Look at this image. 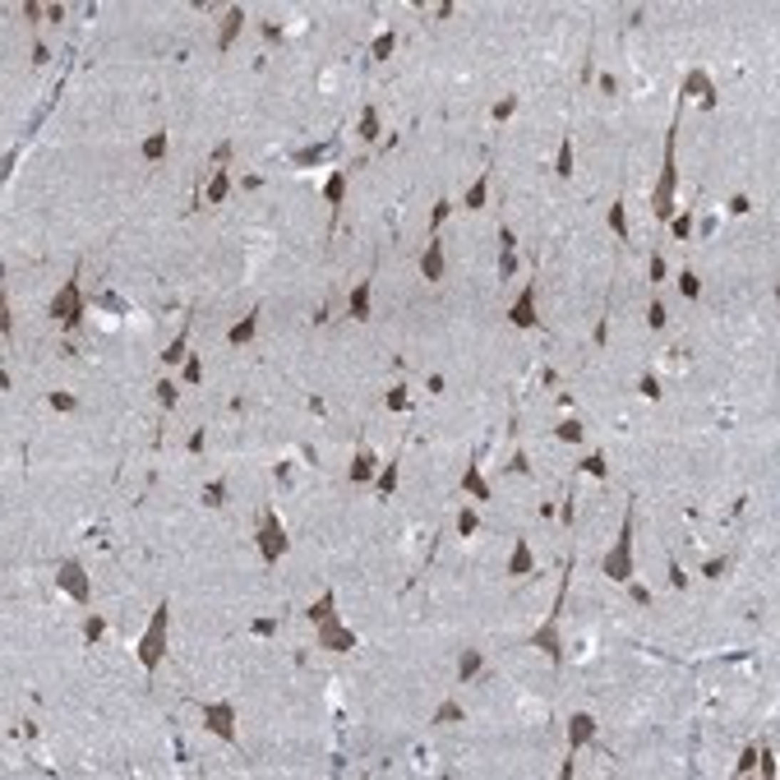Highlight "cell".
Listing matches in <instances>:
<instances>
[{"instance_id":"53","label":"cell","mask_w":780,"mask_h":780,"mask_svg":"<svg viewBox=\"0 0 780 780\" xmlns=\"http://www.w3.org/2000/svg\"><path fill=\"white\" fill-rule=\"evenodd\" d=\"M729 212H734V217H748V212H753V199H748V194H734V199H729Z\"/></svg>"},{"instance_id":"7","label":"cell","mask_w":780,"mask_h":780,"mask_svg":"<svg viewBox=\"0 0 780 780\" xmlns=\"http://www.w3.org/2000/svg\"><path fill=\"white\" fill-rule=\"evenodd\" d=\"M56 587H61L74 605H88V600H93V587H88V573H83L79 559H65L61 568H56Z\"/></svg>"},{"instance_id":"22","label":"cell","mask_w":780,"mask_h":780,"mask_svg":"<svg viewBox=\"0 0 780 780\" xmlns=\"http://www.w3.org/2000/svg\"><path fill=\"white\" fill-rule=\"evenodd\" d=\"M356 134H360L365 143H379V134H384V116H379V106H374V102H369L365 111H360V130H356Z\"/></svg>"},{"instance_id":"10","label":"cell","mask_w":780,"mask_h":780,"mask_svg":"<svg viewBox=\"0 0 780 780\" xmlns=\"http://www.w3.org/2000/svg\"><path fill=\"white\" fill-rule=\"evenodd\" d=\"M679 97H684V102H688V97H697V102L711 111L720 93H716V83L707 79V70H688V74H684V83H679Z\"/></svg>"},{"instance_id":"8","label":"cell","mask_w":780,"mask_h":780,"mask_svg":"<svg viewBox=\"0 0 780 780\" xmlns=\"http://www.w3.org/2000/svg\"><path fill=\"white\" fill-rule=\"evenodd\" d=\"M203 725L222 744H236V702H203Z\"/></svg>"},{"instance_id":"19","label":"cell","mask_w":780,"mask_h":780,"mask_svg":"<svg viewBox=\"0 0 780 780\" xmlns=\"http://www.w3.org/2000/svg\"><path fill=\"white\" fill-rule=\"evenodd\" d=\"M485 669V651H476V647H466L462 656H457V684H471L476 674Z\"/></svg>"},{"instance_id":"5","label":"cell","mask_w":780,"mask_h":780,"mask_svg":"<svg viewBox=\"0 0 780 780\" xmlns=\"http://www.w3.org/2000/svg\"><path fill=\"white\" fill-rule=\"evenodd\" d=\"M255 540H259V559L268 563H282V554L291 550V540H287V526H282V518H277V508H263V518H259V531H255Z\"/></svg>"},{"instance_id":"12","label":"cell","mask_w":780,"mask_h":780,"mask_svg":"<svg viewBox=\"0 0 780 780\" xmlns=\"http://www.w3.org/2000/svg\"><path fill=\"white\" fill-rule=\"evenodd\" d=\"M596 716H587V711H573L568 716V753L578 757V748H587V744H596Z\"/></svg>"},{"instance_id":"27","label":"cell","mask_w":780,"mask_h":780,"mask_svg":"<svg viewBox=\"0 0 780 780\" xmlns=\"http://www.w3.org/2000/svg\"><path fill=\"white\" fill-rule=\"evenodd\" d=\"M485 199H490V175L481 171V175H476V185H471V190H466L462 208H466V212H476V208H485Z\"/></svg>"},{"instance_id":"18","label":"cell","mask_w":780,"mask_h":780,"mask_svg":"<svg viewBox=\"0 0 780 780\" xmlns=\"http://www.w3.org/2000/svg\"><path fill=\"white\" fill-rule=\"evenodd\" d=\"M573 171H578V153H573V134H563L559 153H554V175H559V180H573Z\"/></svg>"},{"instance_id":"11","label":"cell","mask_w":780,"mask_h":780,"mask_svg":"<svg viewBox=\"0 0 780 780\" xmlns=\"http://www.w3.org/2000/svg\"><path fill=\"white\" fill-rule=\"evenodd\" d=\"M319 647H324V651H337V656H347V651L360 647V637L333 619V623H319Z\"/></svg>"},{"instance_id":"26","label":"cell","mask_w":780,"mask_h":780,"mask_svg":"<svg viewBox=\"0 0 780 780\" xmlns=\"http://www.w3.org/2000/svg\"><path fill=\"white\" fill-rule=\"evenodd\" d=\"M342 199H347V171H333L324 180V203L328 208H342Z\"/></svg>"},{"instance_id":"20","label":"cell","mask_w":780,"mask_h":780,"mask_svg":"<svg viewBox=\"0 0 780 780\" xmlns=\"http://www.w3.org/2000/svg\"><path fill=\"white\" fill-rule=\"evenodd\" d=\"M255 333H259V309H250L245 319H236V324L227 328V342H231V347H245Z\"/></svg>"},{"instance_id":"40","label":"cell","mask_w":780,"mask_h":780,"mask_svg":"<svg viewBox=\"0 0 780 780\" xmlns=\"http://www.w3.org/2000/svg\"><path fill=\"white\" fill-rule=\"evenodd\" d=\"M518 97H503V102H494V111H490V120L494 125H503V120H513V116H518Z\"/></svg>"},{"instance_id":"52","label":"cell","mask_w":780,"mask_h":780,"mask_svg":"<svg viewBox=\"0 0 780 780\" xmlns=\"http://www.w3.org/2000/svg\"><path fill=\"white\" fill-rule=\"evenodd\" d=\"M729 573V559H707L702 563V578H725Z\"/></svg>"},{"instance_id":"44","label":"cell","mask_w":780,"mask_h":780,"mask_svg":"<svg viewBox=\"0 0 780 780\" xmlns=\"http://www.w3.org/2000/svg\"><path fill=\"white\" fill-rule=\"evenodd\" d=\"M453 208H457V203H453V199H438V203H434V212H430V236H434V231H438V227H443V222H448V217H453Z\"/></svg>"},{"instance_id":"62","label":"cell","mask_w":780,"mask_h":780,"mask_svg":"<svg viewBox=\"0 0 780 780\" xmlns=\"http://www.w3.org/2000/svg\"><path fill=\"white\" fill-rule=\"evenodd\" d=\"M600 93L614 97V93H619V79H614V74H600Z\"/></svg>"},{"instance_id":"17","label":"cell","mask_w":780,"mask_h":780,"mask_svg":"<svg viewBox=\"0 0 780 780\" xmlns=\"http://www.w3.org/2000/svg\"><path fill=\"white\" fill-rule=\"evenodd\" d=\"M305 619H309V623H314V628H319V623H333V619H337V591H333V587H328V591H324V596H319V600H314V605H309V610H305Z\"/></svg>"},{"instance_id":"55","label":"cell","mask_w":780,"mask_h":780,"mask_svg":"<svg viewBox=\"0 0 780 780\" xmlns=\"http://www.w3.org/2000/svg\"><path fill=\"white\" fill-rule=\"evenodd\" d=\"M518 272V255H499V282H508Z\"/></svg>"},{"instance_id":"48","label":"cell","mask_w":780,"mask_h":780,"mask_svg":"<svg viewBox=\"0 0 780 780\" xmlns=\"http://www.w3.org/2000/svg\"><path fill=\"white\" fill-rule=\"evenodd\" d=\"M647 324H651V328H656V333H660V328H665V324H669V314H665V305H660V300H656V296H651V305H647Z\"/></svg>"},{"instance_id":"15","label":"cell","mask_w":780,"mask_h":780,"mask_svg":"<svg viewBox=\"0 0 780 780\" xmlns=\"http://www.w3.org/2000/svg\"><path fill=\"white\" fill-rule=\"evenodd\" d=\"M443 268H448V263H443V245L430 236V245L421 250V277L425 282H443Z\"/></svg>"},{"instance_id":"25","label":"cell","mask_w":780,"mask_h":780,"mask_svg":"<svg viewBox=\"0 0 780 780\" xmlns=\"http://www.w3.org/2000/svg\"><path fill=\"white\" fill-rule=\"evenodd\" d=\"M462 490L471 494L476 503H485V499H490V481L481 476V466H466V471H462Z\"/></svg>"},{"instance_id":"59","label":"cell","mask_w":780,"mask_h":780,"mask_svg":"<svg viewBox=\"0 0 780 780\" xmlns=\"http://www.w3.org/2000/svg\"><path fill=\"white\" fill-rule=\"evenodd\" d=\"M263 37H268V42H282V24H272V19H263Z\"/></svg>"},{"instance_id":"63","label":"cell","mask_w":780,"mask_h":780,"mask_svg":"<svg viewBox=\"0 0 780 780\" xmlns=\"http://www.w3.org/2000/svg\"><path fill=\"white\" fill-rule=\"evenodd\" d=\"M272 476H277V485H287V481H291V466L277 462V466H272Z\"/></svg>"},{"instance_id":"2","label":"cell","mask_w":780,"mask_h":780,"mask_svg":"<svg viewBox=\"0 0 780 780\" xmlns=\"http://www.w3.org/2000/svg\"><path fill=\"white\" fill-rule=\"evenodd\" d=\"M167 651H171V600H158L148 628L139 632V642H134V656H139V665L148 669V674H158Z\"/></svg>"},{"instance_id":"45","label":"cell","mask_w":780,"mask_h":780,"mask_svg":"<svg viewBox=\"0 0 780 780\" xmlns=\"http://www.w3.org/2000/svg\"><path fill=\"white\" fill-rule=\"evenodd\" d=\"M476 526H481V513H476V508L457 513V535H462V540H466V535H476Z\"/></svg>"},{"instance_id":"54","label":"cell","mask_w":780,"mask_h":780,"mask_svg":"<svg viewBox=\"0 0 780 780\" xmlns=\"http://www.w3.org/2000/svg\"><path fill=\"white\" fill-rule=\"evenodd\" d=\"M518 250V236H513V227H499V255H513Z\"/></svg>"},{"instance_id":"36","label":"cell","mask_w":780,"mask_h":780,"mask_svg":"<svg viewBox=\"0 0 780 780\" xmlns=\"http://www.w3.org/2000/svg\"><path fill=\"white\" fill-rule=\"evenodd\" d=\"M231 194V175L227 171H212V180H208V203H222Z\"/></svg>"},{"instance_id":"21","label":"cell","mask_w":780,"mask_h":780,"mask_svg":"<svg viewBox=\"0 0 780 780\" xmlns=\"http://www.w3.org/2000/svg\"><path fill=\"white\" fill-rule=\"evenodd\" d=\"M535 559H531V545L526 540H513V559H508V578H531Z\"/></svg>"},{"instance_id":"41","label":"cell","mask_w":780,"mask_h":780,"mask_svg":"<svg viewBox=\"0 0 780 780\" xmlns=\"http://www.w3.org/2000/svg\"><path fill=\"white\" fill-rule=\"evenodd\" d=\"M102 632H106V619H102V614H88V619H83V642L93 647V642H102Z\"/></svg>"},{"instance_id":"37","label":"cell","mask_w":780,"mask_h":780,"mask_svg":"<svg viewBox=\"0 0 780 780\" xmlns=\"http://www.w3.org/2000/svg\"><path fill=\"white\" fill-rule=\"evenodd\" d=\"M669 236H674V240L693 236V212H674V217H669Z\"/></svg>"},{"instance_id":"42","label":"cell","mask_w":780,"mask_h":780,"mask_svg":"<svg viewBox=\"0 0 780 780\" xmlns=\"http://www.w3.org/2000/svg\"><path fill=\"white\" fill-rule=\"evenodd\" d=\"M158 402H162V411H171V406L180 402V388H175L171 379H158Z\"/></svg>"},{"instance_id":"16","label":"cell","mask_w":780,"mask_h":780,"mask_svg":"<svg viewBox=\"0 0 780 780\" xmlns=\"http://www.w3.org/2000/svg\"><path fill=\"white\" fill-rule=\"evenodd\" d=\"M333 153H337V139H324V143H309V148H296L291 162H296V167H319V162L333 158Z\"/></svg>"},{"instance_id":"31","label":"cell","mask_w":780,"mask_h":780,"mask_svg":"<svg viewBox=\"0 0 780 780\" xmlns=\"http://www.w3.org/2000/svg\"><path fill=\"white\" fill-rule=\"evenodd\" d=\"M674 287H679V296H684V300H697V296H702V277H697L693 268H684V272H679V282H674Z\"/></svg>"},{"instance_id":"30","label":"cell","mask_w":780,"mask_h":780,"mask_svg":"<svg viewBox=\"0 0 780 780\" xmlns=\"http://www.w3.org/2000/svg\"><path fill=\"white\" fill-rule=\"evenodd\" d=\"M457 720H466V711H462V702H453V697H448L443 707H438L434 716H430V725H457Z\"/></svg>"},{"instance_id":"57","label":"cell","mask_w":780,"mask_h":780,"mask_svg":"<svg viewBox=\"0 0 780 780\" xmlns=\"http://www.w3.org/2000/svg\"><path fill=\"white\" fill-rule=\"evenodd\" d=\"M647 272H651V282H660V277H665V259H660V255H651V263H647Z\"/></svg>"},{"instance_id":"14","label":"cell","mask_w":780,"mask_h":780,"mask_svg":"<svg viewBox=\"0 0 780 780\" xmlns=\"http://www.w3.org/2000/svg\"><path fill=\"white\" fill-rule=\"evenodd\" d=\"M347 476H351V485H369V481H374V476H379V457L369 453V448H360V453L351 457Z\"/></svg>"},{"instance_id":"9","label":"cell","mask_w":780,"mask_h":780,"mask_svg":"<svg viewBox=\"0 0 780 780\" xmlns=\"http://www.w3.org/2000/svg\"><path fill=\"white\" fill-rule=\"evenodd\" d=\"M508 324L513 328H535L540 324V314H535V282H526L518 291V300L508 305Z\"/></svg>"},{"instance_id":"50","label":"cell","mask_w":780,"mask_h":780,"mask_svg":"<svg viewBox=\"0 0 780 780\" xmlns=\"http://www.w3.org/2000/svg\"><path fill=\"white\" fill-rule=\"evenodd\" d=\"M669 587H674V591H688V573H684V563H679L674 554H669Z\"/></svg>"},{"instance_id":"47","label":"cell","mask_w":780,"mask_h":780,"mask_svg":"<svg viewBox=\"0 0 780 780\" xmlns=\"http://www.w3.org/2000/svg\"><path fill=\"white\" fill-rule=\"evenodd\" d=\"M637 393H642V397H647V402H660V379H656V374H651V369H647V374H642V379H637Z\"/></svg>"},{"instance_id":"51","label":"cell","mask_w":780,"mask_h":780,"mask_svg":"<svg viewBox=\"0 0 780 780\" xmlns=\"http://www.w3.org/2000/svg\"><path fill=\"white\" fill-rule=\"evenodd\" d=\"M185 384H203V360L199 356H185Z\"/></svg>"},{"instance_id":"34","label":"cell","mask_w":780,"mask_h":780,"mask_svg":"<svg viewBox=\"0 0 780 780\" xmlns=\"http://www.w3.org/2000/svg\"><path fill=\"white\" fill-rule=\"evenodd\" d=\"M374 490H379V499H388V494L397 490V462H393V466H379V476H374Z\"/></svg>"},{"instance_id":"49","label":"cell","mask_w":780,"mask_h":780,"mask_svg":"<svg viewBox=\"0 0 780 780\" xmlns=\"http://www.w3.org/2000/svg\"><path fill=\"white\" fill-rule=\"evenodd\" d=\"M734 771L739 776H748V771H757V744H748L744 753H739V762H734Z\"/></svg>"},{"instance_id":"58","label":"cell","mask_w":780,"mask_h":780,"mask_svg":"<svg viewBox=\"0 0 780 780\" xmlns=\"http://www.w3.org/2000/svg\"><path fill=\"white\" fill-rule=\"evenodd\" d=\"M272 632H277V619H259L255 623V637H272Z\"/></svg>"},{"instance_id":"39","label":"cell","mask_w":780,"mask_h":780,"mask_svg":"<svg viewBox=\"0 0 780 780\" xmlns=\"http://www.w3.org/2000/svg\"><path fill=\"white\" fill-rule=\"evenodd\" d=\"M203 503H208V508H222V503H227V481H208V485H203Z\"/></svg>"},{"instance_id":"6","label":"cell","mask_w":780,"mask_h":780,"mask_svg":"<svg viewBox=\"0 0 780 780\" xmlns=\"http://www.w3.org/2000/svg\"><path fill=\"white\" fill-rule=\"evenodd\" d=\"M51 319L65 328V333H74V328L83 324V287H79V272H74L70 282H61V291L51 296Z\"/></svg>"},{"instance_id":"32","label":"cell","mask_w":780,"mask_h":780,"mask_svg":"<svg viewBox=\"0 0 780 780\" xmlns=\"http://www.w3.org/2000/svg\"><path fill=\"white\" fill-rule=\"evenodd\" d=\"M559 443H582V434H587V425L578 421V416H568V421H559Z\"/></svg>"},{"instance_id":"61","label":"cell","mask_w":780,"mask_h":780,"mask_svg":"<svg viewBox=\"0 0 780 780\" xmlns=\"http://www.w3.org/2000/svg\"><path fill=\"white\" fill-rule=\"evenodd\" d=\"M46 61H51V51H46V42H37L33 46V65H46Z\"/></svg>"},{"instance_id":"13","label":"cell","mask_w":780,"mask_h":780,"mask_svg":"<svg viewBox=\"0 0 780 780\" xmlns=\"http://www.w3.org/2000/svg\"><path fill=\"white\" fill-rule=\"evenodd\" d=\"M240 28H245V9H240V5H231L227 14H222V33H217V51H231V46H236Z\"/></svg>"},{"instance_id":"3","label":"cell","mask_w":780,"mask_h":780,"mask_svg":"<svg viewBox=\"0 0 780 780\" xmlns=\"http://www.w3.org/2000/svg\"><path fill=\"white\" fill-rule=\"evenodd\" d=\"M600 573H605L610 582H632V573H637V563H632V503L623 508V522H619V535H614L605 563H600Z\"/></svg>"},{"instance_id":"24","label":"cell","mask_w":780,"mask_h":780,"mask_svg":"<svg viewBox=\"0 0 780 780\" xmlns=\"http://www.w3.org/2000/svg\"><path fill=\"white\" fill-rule=\"evenodd\" d=\"M185 347H190V319H185L180 333L171 337V347L162 351V365H167V369H171V365H185Z\"/></svg>"},{"instance_id":"35","label":"cell","mask_w":780,"mask_h":780,"mask_svg":"<svg viewBox=\"0 0 780 780\" xmlns=\"http://www.w3.org/2000/svg\"><path fill=\"white\" fill-rule=\"evenodd\" d=\"M578 471H587V476H596V481H605L610 476V466H605V453H587L578 462Z\"/></svg>"},{"instance_id":"28","label":"cell","mask_w":780,"mask_h":780,"mask_svg":"<svg viewBox=\"0 0 780 780\" xmlns=\"http://www.w3.org/2000/svg\"><path fill=\"white\" fill-rule=\"evenodd\" d=\"M167 148H171V134H167V130H158V134H148V139H143V148H139V153H143L148 162H162V158H167Z\"/></svg>"},{"instance_id":"23","label":"cell","mask_w":780,"mask_h":780,"mask_svg":"<svg viewBox=\"0 0 780 780\" xmlns=\"http://www.w3.org/2000/svg\"><path fill=\"white\" fill-rule=\"evenodd\" d=\"M369 291H374V282H356V291L347 296V314L351 319H369Z\"/></svg>"},{"instance_id":"4","label":"cell","mask_w":780,"mask_h":780,"mask_svg":"<svg viewBox=\"0 0 780 780\" xmlns=\"http://www.w3.org/2000/svg\"><path fill=\"white\" fill-rule=\"evenodd\" d=\"M563 600H568V578L559 582V596H554V610L545 614V623L540 628L531 632V647L535 651H545V656H550V665H563V642H559V619H563Z\"/></svg>"},{"instance_id":"29","label":"cell","mask_w":780,"mask_h":780,"mask_svg":"<svg viewBox=\"0 0 780 780\" xmlns=\"http://www.w3.org/2000/svg\"><path fill=\"white\" fill-rule=\"evenodd\" d=\"M605 222H610V231H614L619 240H628V236H632V231H628V212H623V199H614L610 208H605Z\"/></svg>"},{"instance_id":"38","label":"cell","mask_w":780,"mask_h":780,"mask_svg":"<svg viewBox=\"0 0 780 780\" xmlns=\"http://www.w3.org/2000/svg\"><path fill=\"white\" fill-rule=\"evenodd\" d=\"M46 406H51V411H79V397L56 388V393H46Z\"/></svg>"},{"instance_id":"33","label":"cell","mask_w":780,"mask_h":780,"mask_svg":"<svg viewBox=\"0 0 780 780\" xmlns=\"http://www.w3.org/2000/svg\"><path fill=\"white\" fill-rule=\"evenodd\" d=\"M397 51V33L393 28H388V33H379L374 37V46H369V56H374V61H388V56Z\"/></svg>"},{"instance_id":"46","label":"cell","mask_w":780,"mask_h":780,"mask_svg":"<svg viewBox=\"0 0 780 780\" xmlns=\"http://www.w3.org/2000/svg\"><path fill=\"white\" fill-rule=\"evenodd\" d=\"M384 402H388V411H406V406H411V397H406L402 384H393V388L384 393Z\"/></svg>"},{"instance_id":"1","label":"cell","mask_w":780,"mask_h":780,"mask_svg":"<svg viewBox=\"0 0 780 780\" xmlns=\"http://www.w3.org/2000/svg\"><path fill=\"white\" fill-rule=\"evenodd\" d=\"M674 194H679V116L669 120V134H665V162H660V180L651 190V217L660 222L674 217Z\"/></svg>"},{"instance_id":"60","label":"cell","mask_w":780,"mask_h":780,"mask_svg":"<svg viewBox=\"0 0 780 780\" xmlns=\"http://www.w3.org/2000/svg\"><path fill=\"white\" fill-rule=\"evenodd\" d=\"M203 443H208V434H203V430H194V434H190V443H185V448H190V453H203Z\"/></svg>"},{"instance_id":"56","label":"cell","mask_w":780,"mask_h":780,"mask_svg":"<svg viewBox=\"0 0 780 780\" xmlns=\"http://www.w3.org/2000/svg\"><path fill=\"white\" fill-rule=\"evenodd\" d=\"M628 596H632V605H651V591H647V587H637V582L628 587Z\"/></svg>"},{"instance_id":"43","label":"cell","mask_w":780,"mask_h":780,"mask_svg":"<svg viewBox=\"0 0 780 780\" xmlns=\"http://www.w3.org/2000/svg\"><path fill=\"white\" fill-rule=\"evenodd\" d=\"M503 471H508V476H531V457H526V448H513V457H508Z\"/></svg>"}]
</instances>
